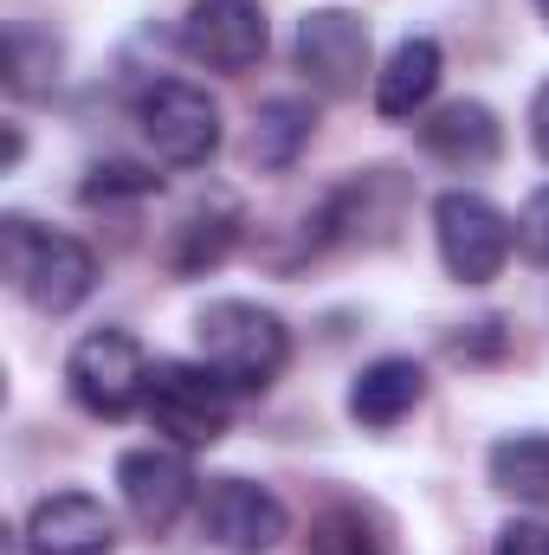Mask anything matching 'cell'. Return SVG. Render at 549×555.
<instances>
[{"label":"cell","mask_w":549,"mask_h":555,"mask_svg":"<svg viewBox=\"0 0 549 555\" xmlns=\"http://www.w3.org/2000/svg\"><path fill=\"white\" fill-rule=\"evenodd\" d=\"M291 530L284 504L253 478H214L201 498V537L227 555H272Z\"/></svg>","instance_id":"52a82bcc"},{"label":"cell","mask_w":549,"mask_h":555,"mask_svg":"<svg viewBox=\"0 0 549 555\" xmlns=\"http://www.w3.org/2000/svg\"><path fill=\"white\" fill-rule=\"evenodd\" d=\"M194 349L201 362L233 388V395H259L272 388L291 362V330L278 323L266 304H246V297H220L194 317Z\"/></svg>","instance_id":"6da1fadb"},{"label":"cell","mask_w":549,"mask_h":555,"mask_svg":"<svg viewBox=\"0 0 549 555\" xmlns=\"http://www.w3.org/2000/svg\"><path fill=\"white\" fill-rule=\"evenodd\" d=\"M439 72H446V59H439L433 39H401V46L388 52V65L375 72V111H382L388 124L420 117V111L433 104V91H439Z\"/></svg>","instance_id":"5bb4252c"},{"label":"cell","mask_w":549,"mask_h":555,"mask_svg":"<svg viewBox=\"0 0 549 555\" xmlns=\"http://www.w3.org/2000/svg\"><path fill=\"white\" fill-rule=\"evenodd\" d=\"M117 491H124V511L137 517L149 537H162L181 511H188V498H194V472H188V459L181 452H162V446H137V452H124L117 459Z\"/></svg>","instance_id":"30bf717a"},{"label":"cell","mask_w":549,"mask_h":555,"mask_svg":"<svg viewBox=\"0 0 549 555\" xmlns=\"http://www.w3.org/2000/svg\"><path fill=\"white\" fill-rule=\"evenodd\" d=\"M498 555H549V530L544 524H505L498 530Z\"/></svg>","instance_id":"7402d4cb"},{"label":"cell","mask_w":549,"mask_h":555,"mask_svg":"<svg viewBox=\"0 0 549 555\" xmlns=\"http://www.w3.org/2000/svg\"><path fill=\"white\" fill-rule=\"evenodd\" d=\"M531 142H537V155L549 162V85L537 91V104H531Z\"/></svg>","instance_id":"603a6c76"},{"label":"cell","mask_w":549,"mask_h":555,"mask_svg":"<svg viewBox=\"0 0 549 555\" xmlns=\"http://www.w3.org/2000/svg\"><path fill=\"white\" fill-rule=\"evenodd\" d=\"M117 194H130V201L155 194V175L149 168H130V162H98L91 181H85V201L98 207V201H117Z\"/></svg>","instance_id":"ffe728a7"},{"label":"cell","mask_w":549,"mask_h":555,"mask_svg":"<svg viewBox=\"0 0 549 555\" xmlns=\"http://www.w3.org/2000/svg\"><path fill=\"white\" fill-rule=\"evenodd\" d=\"M491 485L524 498V504H549V433H511L491 446Z\"/></svg>","instance_id":"e0dca14e"},{"label":"cell","mask_w":549,"mask_h":555,"mask_svg":"<svg viewBox=\"0 0 549 555\" xmlns=\"http://www.w3.org/2000/svg\"><path fill=\"white\" fill-rule=\"evenodd\" d=\"M65 388L85 414L124 420L149 395V356L130 330H91L72 356H65Z\"/></svg>","instance_id":"5b68a950"},{"label":"cell","mask_w":549,"mask_h":555,"mask_svg":"<svg viewBox=\"0 0 549 555\" xmlns=\"http://www.w3.org/2000/svg\"><path fill=\"white\" fill-rule=\"evenodd\" d=\"M310 130H317V111H310L304 98H272V104H259V117H253V168L284 175V168L310 149Z\"/></svg>","instance_id":"2e32d148"},{"label":"cell","mask_w":549,"mask_h":555,"mask_svg":"<svg viewBox=\"0 0 549 555\" xmlns=\"http://www.w3.org/2000/svg\"><path fill=\"white\" fill-rule=\"evenodd\" d=\"M137 130L168 168H201L220 149V104L188 78H155L137 98Z\"/></svg>","instance_id":"277c9868"},{"label":"cell","mask_w":549,"mask_h":555,"mask_svg":"<svg viewBox=\"0 0 549 555\" xmlns=\"http://www.w3.org/2000/svg\"><path fill=\"white\" fill-rule=\"evenodd\" d=\"M26 555H111L117 550V524L98 498L85 491H52L33 504L26 530H20Z\"/></svg>","instance_id":"8fae6325"},{"label":"cell","mask_w":549,"mask_h":555,"mask_svg":"<svg viewBox=\"0 0 549 555\" xmlns=\"http://www.w3.org/2000/svg\"><path fill=\"white\" fill-rule=\"evenodd\" d=\"M233 240H240V207H233V194H207V201H194V207L181 214L175 246H168V266L181 278H194V272H207V266H220V259L233 253Z\"/></svg>","instance_id":"9a60e30c"},{"label":"cell","mask_w":549,"mask_h":555,"mask_svg":"<svg viewBox=\"0 0 549 555\" xmlns=\"http://www.w3.org/2000/svg\"><path fill=\"white\" fill-rule=\"evenodd\" d=\"M420 395H426L420 362H408V356H382V362H369V369L349 382V420L388 433V426H401V420L420 408Z\"/></svg>","instance_id":"4fadbf2b"},{"label":"cell","mask_w":549,"mask_h":555,"mask_svg":"<svg viewBox=\"0 0 549 555\" xmlns=\"http://www.w3.org/2000/svg\"><path fill=\"white\" fill-rule=\"evenodd\" d=\"M181 46L207 72H253L266 59V13L259 0H194L181 20Z\"/></svg>","instance_id":"9c48e42d"},{"label":"cell","mask_w":549,"mask_h":555,"mask_svg":"<svg viewBox=\"0 0 549 555\" xmlns=\"http://www.w3.org/2000/svg\"><path fill=\"white\" fill-rule=\"evenodd\" d=\"M537 13H544V26H549V0H537Z\"/></svg>","instance_id":"cb8c5ba5"},{"label":"cell","mask_w":549,"mask_h":555,"mask_svg":"<svg viewBox=\"0 0 549 555\" xmlns=\"http://www.w3.org/2000/svg\"><path fill=\"white\" fill-rule=\"evenodd\" d=\"M297 72L323 98H356L369 78V26L343 7H317L297 20Z\"/></svg>","instance_id":"ba28073f"},{"label":"cell","mask_w":549,"mask_h":555,"mask_svg":"<svg viewBox=\"0 0 549 555\" xmlns=\"http://www.w3.org/2000/svg\"><path fill=\"white\" fill-rule=\"evenodd\" d=\"M0 266L13 278V291H20L33 310H46V317L78 310V304L91 297V284H98V259H91L85 240L46 233V227H33L26 214H7V220H0Z\"/></svg>","instance_id":"7a4b0ae2"},{"label":"cell","mask_w":549,"mask_h":555,"mask_svg":"<svg viewBox=\"0 0 549 555\" xmlns=\"http://www.w3.org/2000/svg\"><path fill=\"white\" fill-rule=\"evenodd\" d=\"M518 246H524L537 266H549V188H537V194L524 201V220H518Z\"/></svg>","instance_id":"44dd1931"},{"label":"cell","mask_w":549,"mask_h":555,"mask_svg":"<svg viewBox=\"0 0 549 555\" xmlns=\"http://www.w3.org/2000/svg\"><path fill=\"white\" fill-rule=\"evenodd\" d=\"M433 240H439V266L459 278V284H491L511 259V220L472 194V188H452L433 201Z\"/></svg>","instance_id":"8992f818"},{"label":"cell","mask_w":549,"mask_h":555,"mask_svg":"<svg viewBox=\"0 0 549 555\" xmlns=\"http://www.w3.org/2000/svg\"><path fill=\"white\" fill-rule=\"evenodd\" d=\"M420 149L433 162H446V168H491L498 149H505V130L478 98H459V104H439L420 124Z\"/></svg>","instance_id":"7c38bea8"},{"label":"cell","mask_w":549,"mask_h":555,"mask_svg":"<svg viewBox=\"0 0 549 555\" xmlns=\"http://www.w3.org/2000/svg\"><path fill=\"white\" fill-rule=\"evenodd\" d=\"M142 408H149V426L168 433L175 446H214L233 420V388L207 362H155Z\"/></svg>","instance_id":"3957f363"},{"label":"cell","mask_w":549,"mask_h":555,"mask_svg":"<svg viewBox=\"0 0 549 555\" xmlns=\"http://www.w3.org/2000/svg\"><path fill=\"white\" fill-rule=\"evenodd\" d=\"M310 555H382V537L356 504H330L310 524Z\"/></svg>","instance_id":"d6986e66"},{"label":"cell","mask_w":549,"mask_h":555,"mask_svg":"<svg viewBox=\"0 0 549 555\" xmlns=\"http://www.w3.org/2000/svg\"><path fill=\"white\" fill-rule=\"evenodd\" d=\"M59 39L52 33H33V26H13L7 33V85L20 91V98H39V91H52L59 85Z\"/></svg>","instance_id":"ac0fdd59"}]
</instances>
